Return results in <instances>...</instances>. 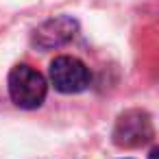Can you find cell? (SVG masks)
<instances>
[{"mask_svg": "<svg viewBox=\"0 0 159 159\" xmlns=\"http://www.w3.org/2000/svg\"><path fill=\"white\" fill-rule=\"evenodd\" d=\"M48 85L46 79L31 66H16L9 74V94L11 100L22 109H37L46 98Z\"/></svg>", "mask_w": 159, "mask_h": 159, "instance_id": "6da1fadb", "label": "cell"}, {"mask_svg": "<svg viewBox=\"0 0 159 159\" xmlns=\"http://www.w3.org/2000/svg\"><path fill=\"white\" fill-rule=\"evenodd\" d=\"M50 81L55 89L63 94H79L89 85L92 76L85 63L76 57H57L50 63Z\"/></svg>", "mask_w": 159, "mask_h": 159, "instance_id": "7a4b0ae2", "label": "cell"}, {"mask_svg": "<svg viewBox=\"0 0 159 159\" xmlns=\"http://www.w3.org/2000/svg\"><path fill=\"white\" fill-rule=\"evenodd\" d=\"M152 137V122L144 111H126L118 118L113 129V142L118 146H142Z\"/></svg>", "mask_w": 159, "mask_h": 159, "instance_id": "3957f363", "label": "cell"}, {"mask_svg": "<svg viewBox=\"0 0 159 159\" xmlns=\"http://www.w3.org/2000/svg\"><path fill=\"white\" fill-rule=\"evenodd\" d=\"M74 31H76V22L66 18V16H61V18L44 22L35 31V44L42 46V48L61 46V44H66V42H70L74 37Z\"/></svg>", "mask_w": 159, "mask_h": 159, "instance_id": "277c9868", "label": "cell"}]
</instances>
